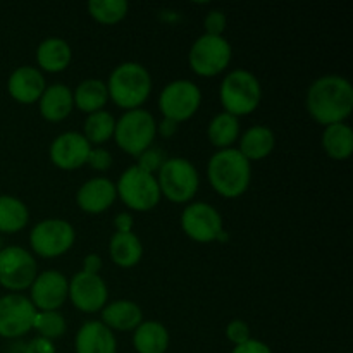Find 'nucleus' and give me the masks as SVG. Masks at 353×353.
Returning a JSON list of instances; mask_svg holds the SVG:
<instances>
[{"instance_id":"obj_23","label":"nucleus","mask_w":353,"mask_h":353,"mask_svg":"<svg viewBox=\"0 0 353 353\" xmlns=\"http://www.w3.org/2000/svg\"><path fill=\"white\" fill-rule=\"evenodd\" d=\"M133 345L138 353H165L169 347V333L161 323H141L134 330Z\"/></svg>"},{"instance_id":"obj_27","label":"nucleus","mask_w":353,"mask_h":353,"mask_svg":"<svg viewBox=\"0 0 353 353\" xmlns=\"http://www.w3.org/2000/svg\"><path fill=\"white\" fill-rule=\"evenodd\" d=\"M323 147L330 157L336 161L348 159L353 152V131L348 124L338 123L326 126L323 134Z\"/></svg>"},{"instance_id":"obj_41","label":"nucleus","mask_w":353,"mask_h":353,"mask_svg":"<svg viewBox=\"0 0 353 353\" xmlns=\"http://www.w3.org/2000/svg\"><path fill=\"white\" fill-rule=\"evenodd\" d=\"M176 128H178V124H176L174 121L164 119V123L161 124V128H159V131H161L162 137L169 138V137H172V134L176 133Z\"/></svg>"},{"instance_id":"obj_28","label":"nucleus","mask_w":353,"mask_h":353,"mask_svg":"<svg viewBox=\"0 0 353 353\" xmlns=\"http://www.w3.org/2000/svg\"><path fill=\"white\" fill-rule=\"evenodd\" d=\"M26 205L14 196H0V233H17L28 224Z\"/></svg>"},{"instance_id":"obj_37","label":"nucleus","mask_w":353,"mask_h":353,"mask_svg":"<svg viewBox=\"0 0 353 353\" xmlns=\"http://www.w3.org/2000/svg\"><path fill=\"white\" fill-rule=\"evenodd\" d=\"M24 353H55V348L50 340L38 336L24 345Z\"/></svg>"},{"instance_id":"obj_25","label":"nucleus","mask_w":353,"mask_h":353,"mask_svg":"<svg viewBox=\"0 0 353 353\" xmlns=\"http://www.w3.org/2000/svg\"><path fill=\"white\" fill-rule=\"evenodd\" d=\"M109 100L107 85L100 79H85L78 85L76 92L72 93V102L78 105L83 112H99Z\"/></svg>"},{"instance_id":"obj_31","label":"nucleus","mask_w":353,"mask_h":353,"mask_svg":"<svg viewBox=\"0 0 353 353\" xmlns=\"http://www.w3.org/2000/svg\"><path fill=\"white\" fill-rule=\"evenodd\" d=\"M88 12L99 23L116 24L128 14V2L126 0H92L88 2Z\"/></svg>"},{"instance_id":"obj_38","label":"nucleus","mask_w":353,"mask_h":353,"mask_svg":"<svg viewBox=\"0 0 353 353\" xmlns=\"http://www.w3.org/2000/svg\"><path fill=\"white\" fill-rule=\"evenodd\" d=\"M231 353H272L271 348L259 340H248L247 343L238 345Z\"/></svg>"},{"instance_id":"obj_1","label":"nucleus","mask_w":353,"mask_h":353,"mask_svg":"<svg viewBox=\"0 0 353 353\" xmlns=\"http://www.w3.org/2000/svg\"><path fill=\"white\" fill-rule=\"evenodd\" d=\"M307 109L324 126L343 123L353 110L352 83L333 74L316 79L307 93Z\"/></svg>"},{"instance_id":"obj_18","label":"nucleus","mask_w":353,"mask_h":353,"mask_svg":"<svg viewBox=\"0 0 353 353\" xmlns=\"http://www.w3.org/2000/svg\"><path fill=\"white\" fill-rule=\"evenodd\" d=\"M116 196V185L110 179L95 178L86 181L79 188L78 205L88 214H100L112 205Z\"/></svg>"},{"instance_id":"obj_6","label":"nucleus","mask_w":353,"mask_h":353,"mask_svg":"<svg viewBox=\"0 0 353 353\" xmlns=\"http://www.w3.org/2000/svg\"><path fill=\"white\" fill-rule=\"evenodd\" d=\"M157 183L161 195L174 203H185L192 200L199 190V172L186 159H168L159 169Z\"/></svg>"},{"instance_id":"obj_21","label":"nucleus","mask_w":353,"mask_h":353,"mask_svg":"<svg viewBox=\"0 0 353 353\" xmlns=\"http://www.w3.org/2000/svg\"><path fill=\"white\" fill-rule=\"evenodd\" d=\"M72 107H74L72 93L64 85H52L50 88H45L43 95L40 97L41 116L52 123L65 119L71 114Z\"/></svg>"},{"instance_id":"obj_19","label":"nucleus","mask_w":353,"mask_h":353,"mask_svg":"<svg viewBox=\"0 0 353 353\" xmlns=\"http://www.w3.org/2000/svg\"><path fill=\"white\" fill-rule=\"evenodd\" d=\"M117 343L112 331L100 321L83 324L76 334V353H116Z\"/></svg>"},{"instance_id":"obj_3","label":"nucleus","mask_w":353,"mask_h":353,"mask_svg":"<svg viewBox=\"0 0 353 353\" xmlns=\"http://www.w3.org/2000/svg\"><path fill=\"white\" fill-rule=\"evenodd\" d=\"M152 78L147 69L137 62H124L112 71L107 85L109 97L123 109H138L148 99Z\"/></svg>"},{"instance_id":"obj_33","label":"nucleus","mask_w":353,"mask_h":353,"mask_svg":"<svg viewBox=\"0 0 353 353\" xmlns=\"http://www.w3.org/2000/svg\"><path fill=\"white\" fill-rule=\"evenodd\" d=\"M165 161H168V159H165L164 150H161V148L148 147L143 154L138 155L137 168H140L141 171L148 172V174H154L155 171H159V169L162 168V164H164Z\"/></svg>"},{"instance_id":"obj_36","label":"nucleus","mask_w":353,"mask_h":353,"mask_svg":"<svg viewBox=\"0 0 353 353\" xmlns=\"http://www.w3.org/2000/svg\"><path fill=\"white\" fill-rule=\"evenodd\" d=\"M226 28V16L221 10H212L209 12V16L205 17V30L207 34H212V37H221Z\"/></svg>"},{"instance_id":"obj_15","label":"nucleus","mask_w":353,"mask_h":353,"mask_svg":"<svg viewBox=\"0 0 353 353\" xmlns=\"http://www.w3.org/2000/svg\"><path fill=\"white\" fill-rule=\"evenodd\" d=\"M31 288V303L41 312L57 310L68 299L69 283L59 271H45L37 276Z\"/></svg>"},{"instance_id":"obj_30","label":"nucleus","mask_w":353,"mask_h":353,"mask_svg":"<svg viewBox=\"0 0 353 353\" xmlns=\"http://www.w3.org/2000/svg\"><path fill=\"white\" fill-rule=\"evenodd\" d=\"M116 130V121L105 110L90 114L85 123V138L88 143H103L109 138L114 137Z\"/></svg>"},{"instance_id":"obj_14","label":"nucleus","mask_w":353,"mask_h":353,"mask_svg":"<svg viewBox=\"0 0 353 353\" xmlns=\"http://www.w3.org/2000/svg\"><path fill=\"white\" fill-rule=\"evenodd\" d=\"M68 296L81 312H97L105 307L109 293H107L105 281L99 274H88L81 271L74 274L69 283Z\"/></svg>"},{"instance_id":"obj_7","label":"nucleus","mask_w":353,"mask_h":353,"mask_svg":"<svg viewBox=\"0 0 353 353\" xmlns=\"http://www.w3.org/2000/svg\"><path fill=\"white\" fill-rule=\"evenodd\" d=\"M116 190L121 200L130 209L138 210V212L152 210L154 207H157L159 200H161V188H159L157 178L154 174L141 171L137 165L123 172Z\"/></svg>"},{"instance_id":"obj_13","label":"nucleus","mask_w":353,"mask_h":353,"mask_svg":"<svg viewBox=\"0 0 353 353\" xmlns=\"http://www.w3.org/2000/svg\"><path fill=\"white\" fill-rule=\"evenodd\" d=\"M181 226L192 240L209 243V241L217 240L223 231V219L212 205L200 202L188 205L183 210Z\"/></svg>"},{"instance_id":"obj_11","label":"nucleus","mask_w":353,"mask_h":353,"mask_svg":"<svg viewBox=\"0 0 353 353\" xmlns=\"http://www.w3.org/2000/svg\"><path fill=\"white\" fill-rule=\"evenodd\" d=\"M30 243L40 257H59L74 243V230L62 219L41 221L31 231Z\"/></svg>"},{"instance_id":"obj_9","label":"nucleus","mask_w":353,"mask_h":353,"mask_svg":"<svg viewBox=\"0 0 353 353\" xmlns=\"http://www.w3.org/2000/svg\"><path fill=\"white\" fill-rule=\"evenodd\" d=\"M200 102H202V93L199 86L186 79H178L165 86L164 92L161 93L159 105L165 119H171L178 124L190 119L199 110Z\"/></svg>"},{"instance_id":"obj_10","label":"nucleus","mask_w":353,"mask_h":353,"mask_svg":"<svg viewBox=\"0 0 353 353\" xmlns=\"http://www.w3.org/2000/svg\"><path fill=\"white\" fill-rule=\"evenodd\" d=\"M37 278V262L33 255L21 247L0 250V285L12 292L26 290Z\"/></svg>"},{"instance_id":"obj_12","label":"nucleus","mask_w":353,"mask_h":353,"mask_svg":"<svg viewBox=\"0 0 353 353\" xmlns=\"http://www.w3.org/2000/svg\"><path fill=\"white\" fill-rule=\"evenodd\" d=\"M37 309L30 299L10 293L0 299V336L19 338L33 330Z\"/></svg>"},{"instance_id":"obj_4","label":"nucleus","mask_w":353,"mask_h":353,"mask_svg":"<svg viewBox=\"0 0 353 353\" xmlns=\"http://www.w3.org/2000/svg\"><path fill=\"white\" fill-rule=\"evenodd\" d=\"M261 83L245 69L230 72L221 85V103L234 117L254 112L261 103Z\"/></svg>"},{"instance_id":"obj_42","label":"nucleus","mask_w":353,"mask_h":353,"mask_svg":"<svg viewBox=\"0 0 353 353\" xmlns=\"http://www.w3.org/2000/svg\"><path fill=\"white\" fill-rule=\"evenodd\" d=\"M0 250H2V238H0Z\"/></svg>"},{"instance_id":"obj_2","label":"nucleus","mask_w":353,"mask_h":353,"mask_svg":"<svg viewBox=\"0 0 353 353\" xmlns=\"http://www.w3.org/2000/svg\"><path fill=\"white\" fill-rule=\"evenodd\" d=\"M207 174H209L210 185L219 195L226 199H236L243 195L250 185V161H247L240 150L224 148L212 155Z\"/></svg>"},{"instance_id":"obj_24","label":"nucleus","mask_w":353,"mask_h":353,"mask_svg":"<svg viewBox=\"0 0 353 353\" xmlns=\"http://www.w3.org/2000/svg\"><path fill=\"white\" fill-rule=\"evenodd\" d=\"M110 257H112L114 264L119 268H133L140 262L141 255H143V247L141 241L138 240L137 234L131 233H116L110 238Z\"/></svg>"},{"instance_id":"obj_17","label":"nucleus","mask_w":353,"mask_h":353,"mask_svg":"<svg viewBox=\"0 0 353 353\" xmlns=\"http://www.w3.org/2000/svg\"><path fill=\"white\" fill-rule=\"evenodd\" d=\"M10 97L21 103H33L40 100L45 92V79L38 69L31 65L17 68L7 83Z\"/></svg>"},{"instance_id":"obj_5","label":"nucleus","mask_w":353,"mask_h":353,"mask_svg":"<svg viewBox=\"0 0 353 353\" xmlns=\"http://www.w3.org/2000/svg\"><path fill=\"white\" fill-rule=\"evenodd\" d=\"M155 134H157V124H155L154 116L143 109L128 110L117 121L116 130H114V138L119 148L134 157L143 154L150 147Z\"/></svg>"},{"instance_id":"obj_29","label":"nucleus","mask_w":353,"mask_h":353,"mask_svg":"<svg viewBox=\"0 0 353 353\" xmlns=\"http://www.w3.org/2000/svg\"><path fill=\"white\" fill-rule=\"evenodd\" d=\"M240 134V123L238 117L231 116V114L223 112L212 119L209 126V140L214 147L226 148L231 143H234Z\"/></svg>"},{"instance_id":"obj_39","label":"nucleus","mask_w":353,"mask_h":353,"mask_svg":"<svg viewBox=\"0 0 353 353\" xmlns=\"http://www.w3.org/2000/svg\"><path fill=\"white\" fill-rule=\"evenodd\" d=\"M102 269V259L97 254L88 255L85 259V264H83V272H88V274H99V271Z\"/></svg>"},{"instance_id":"obj_16","label":"nucleus","mask_w":353,"mask_h":353,"mask_svg":"<svg viewBox=\"0 0 353 353\" xmlns=\"http://www.w3.org/2000/svg\"><path fill=\"white\" fill-rule=\"evenodd\" d=\"M90 150L92 147L83 134L69 131L55 138L50 147V159L59 169L72 171L86 164Z\"/></svg>"},{"instance_id":"obj_35","label":"nucleus","mask_w":353,"mask_h":353,"mask_svg":"<svg viewBox=\"0 0 353 353\" xmlns=\"http://www.w3.org/2000/svg\"><path fill=\"white\" fill-rule=\"evenodd\" d=\"M86 164H90L97 171H105L112 165V155L103 148H95V150H90Z\"/></svg>"},{"instance_id":"obj_22","label":"nucleus","mask_w":353,"mask_h":353,"mask_svg":"<svg viewBox=\"0 0 353 353\" xmlns=\"http://www.w3.org/2000/svg\"><path fill=\"white\" fill-rule=\"evenodd\" d=\"M37 61L48 72H61L71 62V47L62 38H47L37 50Z\"/></svg>"},{"instance_id":"obj_26","label":"nucleus","mask_w":353,"mask_h":353,"mask_svg":"<svg viewBox=\"0 0 353 353\" xmlns=\"http://www.w3.org/2000/svg\"><path fill=\"white\" fill-rule=\"evenodd\" d=\"M272 148H274V133L265 126L250 128L240 141V152L247 161L268 157Z\"/></svg>"},{"instance_id":"obj_20","label":"nucleus","mask_w":353,"mask_h":353,"mask_svg":"<svg viewBox=\"0 0 353 353\" xmlns=\"http://www.w3.org/2000/svg\"><path fill=\"white\" fill-rule=\"evenodd\" d=\"M141 309L131 300H117L102 309V324L110 331H131L141 324Z\"/></svg>"},{"instance_id":"obj_8","label":"nucleus","mask_w":353,"mask_h":353,"mask_svg":"<svg viewBox=\"0 0 353 353\" xmlns=\"http://www.w3.org/2000/svg\"><path fill=\"white\" fill-rule=\"evenodd\" d=\"M231 47L230 41L223 37L203 34L190 50V65L200 76H216L230 65Z\"/></svg>"},{"instance_id":"obj_32","label":"nucleus","mask_w":353,"mask_h":353,"mask_svg":"<svg viewBox=\"0 0 353 353\" xmlns=\"http://www.w3.org/2000/svg\"><path fill=\"white\" fill-rule=\"evenodd\" d=\"M33 330H37L41 338H47V340L52 341L65 333V321L57 310L37 312L33 321Z\"/></svg>"},{"instance_id":"obj_40","label":"nucleus","mask_w":353,"mask_h":353,"mask_svg":"<svg viewBox=\"0 0 353 353\" xmlns=\"http://www.w3.org/2000/svg\"><path fill=\"white\" fill-rule=\"evenodd\" d=\"M117 233H131L133 231V217L130 214H119L116 217Z\"/></svg>"},{"instance_id":"obj_34","label":"nucleus","mask_w":353,"mask_h":353,"mask_svg":"<svg viewBox=\"0 0 353 353\" xmlns=\"http://www.w3.org/2000/svg\"><path fill=\"white\" fill-rule=\"evenodd\" d=\"M226 336L231 343H234L238 347V345H243L250 340V327H248L247 323L236 319L228 324Z\"/></svg>"}]
</instances>
